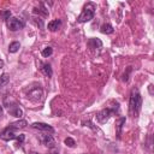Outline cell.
I'll use <instances>...</instances> for the list:
<instances>
[{
  "instance_id": "cell-1",
  "label": "cell",
  "mask_w": 154,
  "mask_h": 154,
  "mask_svg": "<svg viewBox=\"0 0 154 154\" xmlns=\"http://www.w3.org/2000/svg\"><path fill=\"white\" fill-rule=\"evenodd\" d=\"M95 10H96V5L94 2H87L83 7V11L82 13L79 14L78 17V22L79 23H87L89 20H91L94 18V14H95Z\"/></svg>"
},
{
  "instance_id": "cell-2",
  "label": "cell",
  "mask_w": 154,
  "mask_h": 154,
  "mask_svg": "<svg viewBox=\"0 0 154 154\" xmlns=\"http://www.w3.org/2000/svg\"><path fill=\"white\" fill-rule=\"evenodd\" d=\"M142 105V97L138 93V90H132L131 91V96H130V101H129V109L130 113L132 116H136L140 112Z\"/></svg>"
},
{
  "instance_id": "cell-3",
  "label": "cell",
  "mask_w": 154,
  "mask_h": 154,
  "mask_svg": "<svg viewBox=\"0 0 154 154\" xmlns=\"http://www.w3.org/2000/svg\"><path fill=\"white\" fill-rule=\"evenodd\" d=\"M24 22L22 19H18L16 17H10L7 19V28L11 30V31H17V30H20L24 28Z\"/></svg>"
},
{
  "instance_id": "cell-4",
  "label": "cell",
  "mask_w": 154,
  "mask_h": 154,
  "mask_svg": "<svg viewBox=\"0 0 154 154\" xmlns=\"http://www.w3.org/2000/svg\"><path fill=\"white\" fill-rule=\"evenodd\" d=\"M42 96H43V91H42V89L40 87H35V88H32V89H30L28 91V97L30 100L35 101V102L41 101L42 100Z\"/></svg>"
},
{
  "instance_id": "cell-5",
  "label": "cell",
  "mask_w": 154,
  "mask_h": 154,
  "mask_svg": "<svg viewBox=\"0 0 154 154\" xmlns=\"http://www.w3.org/2000/svg\"><path fill=\"white\" fill-rule=\"evenodd\" d=\"M113 112H114V109H111V108H105V109L100 111V112L96 114V118H97L99 123H101V124L106 123V122L109 119V117L112 116Z\"/></svg>"
},
{
  "instance_id": "cell-6",
  "label": "cell",
  "mask_w": 154,
  "mask_h": 154,
  "mask_svg": "<svg viewBox=\"0 0 154 154\" xmlns=\"http://www.w3.org/2000/svg\"><path fill=\"white\" fill-rule=\"evenodd\" d=\"M17 137L16 132H14V129L7 126L6 129H4L1 132H0V138L4 140V141H11V140H14Z\"/></svg>"
},
{
  "instance_id": "cell-7",
  "label": "cell",
  "mask_w": 154,
  "mask_h": 154,
  "mask_svg": "<svg viewBox=\"0 0 154 154\" xmlns=\"http://www.w3.org/2000/svg\"><path fill=\"white\" fill-rule=\"evenodd\" d=\"M38 138H40V141L42 142V144H45L46 147H48V148H54V147H55V141H54V138H53L52 135L41 134V135L38 136Z\"/></svg>"
},
{
  "instance_id": "cell-8",
  "label": "cell",
  "mask_w": 154,
  "mask_h": 154,
  "mask_svg": "<svg viewBox=\"0 0 154 154\" xmlns=\"http://www.w3.org/2000/svg\"><path fill=\"white\" fill-rule=\"evenodd\" d=\"M6 107H7L8 112H10L12 116H14V117H17V118H22V116H23V111L19 108V106H18L17 103L8 105V106H6Z\"/></svg>"
},
{
  "instance_id": "cell-9",
  "label": "cell",
  "mask_w": 154,
  "mask_h": 154,
  "mask_svg": "<svg viewBox=\"0 0 154 154\" xmlns=\"http://www.w3.org/2000/svg\"><path fill=\"white\" fill-rule=\"evenodd\" d=\"M32 128L38 129V130H42V131H46V132H53L54 131V129L51 125L46 124V123H38V122H36V123L32 124Z\"/></svg>"
},
{
  "instance_id": "cell-10",
  "label": "cell",
  "mask_w": 154,
  "mask_h": 154,
  "mask_svg": "<svg viewBox=\"0 0 154 154\" xmlns=\"http://www.w3.org/2000/svg\"><path fill=\"white\" fill-rule=\"evenodd\" d=\"M60 25H61L60 19H53V20H51V22L48 23V30H51V31H57V30L60 28Z\"/></svg>"
},
{
  "instance_id": "cell-11",
  "label": "cell",
  "mask_w": 154,
  "mask_h": 154,
  "mask_svg": "<svg viewBox=\"0 0 154 154\" xmlns=\"http://www.w3.org/2000/svg\"><path fill=\"white\" fill-rule=\"evenodd\" d=\"M40 69H41V72L45 76H47V77H51L53 75V71H52V67H51L49 64H41V67Z\"/></svg>"
},
{
  "instance_id": "cell-12",
  "label": "cell",
  "mask_w": 154,
  "mask_h": 154,
  "mask_svg": "<svg viewBox=\"0 0 154 154\" xmlns=\"http://www.w3.org/2000/svg\"><path fill=\"white\" fill-rule=\"evenodd\" d=\"M26 122L25 120H23V119H20V120H18V122H14V123H11L8 126L10 128H12V129H23V128H25L26 126Z\"/></svg>"
},
{
  "instance_id": "cell-13",
  "label": "cell",
  "mask_w": 154,
  "mask_h": 154,
  "mask_svg": "<svg viewBox=\"0 0 154 154\" xmlns=\"http://www.w3.org/2000/svg\"><path fill=\"white\" fill-rule=\"evenodd\" d=\"M88 43H89L90 48H100L102 46V42L100 40H97V38H90Z\"/></svg>"
},
{
  "instance_id": "cell-14",
  "label": "cell",
  "mask_w": 154,
  "mask_h": 154,
  "mask_svg": "<svg viewBox=\"0 0 154 154\" xmlns=\"http://www.w3.org/2000/svg\"><path fill=\"white\" fill-rule=\"evenodd\" d=\"M101 32L102 34H112L113 32V26L111 24H102L101 25Z\"/></svg>"
},
{
  "instance_id": "cell-15",
  "label": "cell",
  "mask_w": 154,
  "mask_h": 154,
  "mask_svg": "<svg viewBox=\"0 0 154 154\" xmlns=\"http://www.w3.org/2000/svg\"><path fill=\"white\" fill-rule=\"evenodd\" d=\"M19 47H20V43L17 42V41H14V42L10 43V46H8V51H10V53H16V52L19 49Z\"/></svg>"
},
{
  "instance_id": "cell-16",
  "label": "cell",
  "mask_w": 154,
  "mask_h": 154,
  "mask_svg": "<svg viewBox=\"0 0 154 154\" xmlns=\"http://www.w3.org/2000/svg\"><path fill=\"white\" fill-rule=\"evenodd\" d=\"M8 79H10V76H8L7 73H2V75L0 76V88L4 87L5 84H7Z\"/></svg>"
},
{
  "instance_id": "cell-17",
  "label": "cell",
  "mask_w": 154,
  "mask_h": 154,
  "mask_svg": "<svg viewBox=\"0 0 154 154\" xmlns=\"http://www.w3.org/2000/svg\"><path fill=\"white\" fill-rule=\"evenodd\" d=\"M52 53H53V48H52V47H46V48L41 52L42 57H45V58H47V57L52 55Z\"/></svg>"
},
{
  "instance_id": "cell-18",
  "label": "cell",
  "mask_w": 154,
  "mask_h": 154,
  "mask_svg": "<svg viewBox=\"0 0 154 154\" xmlns=\"http://www.w3.org/2000/svg\"><path fill=\"white\" fill-rule=\"evenodd\" d=\"M65 144L67 146V147H75V144H76V142H75V140L73 138H71V137H67V138H65Z\"/></svg>"
},
{
  "instance_id": "cell-19",
  "label": "cell",
  "mask_w": 154,
  "mask_h": 154,
  "mask_svg": "<svg viewBox=\"0 0 154 154\" xmlns=\"http://www.w3.org/2000/svg\"><path fill=\"white\" fill-rule=\"evenodd\" d=\"M124 123H125V118H122L120 122H119V125H118V137H119V135H120V129H122V126H123Z\"/></svg>"
},
{
  "instance_id": "cell-20",
  "label": "cell",
  "mask_w": 154,
  "mask_h": 154,
  "mask_svg": "<svg viewBox=\"0 0 154 154\" xmlns=\"http://www.w3.org/2000/svg\"><path fill=\"white\" fill-rule=\"evenodd\" d=\"M16 140H17L19 143H22V142L24 141V135H19V136H17V137H16Z\"/></svg>"
},
{
  "instance_id": "cell-21",
  "label": "cell",
  "mask_w": 154,
  "mask_h": 154,
  "mask_svg": "<svg viewBox=\"0 0 154 154\" xmlns=\"http://www.w3.org/2000/svg\"><path fill=\"white\" fill-rule=\"evenodd\" d=\"M2 66H4V61H2V60H1V59H0V69H1V67H2Z\"/></svg>"
},
{
  "instance_id": "cell-22",
  "label": "cell",
  "mask_w": 154,
  "mask_h": 154,
  "mask_svg": "<svg viewBox=\"0 0 154 154\" xmlns=\"http://www.w3.org/2000/svg\"><path fill=\"white\" fill-rule=\"evenodd\" d=\"M30 154H38V153H36V152H30Z\"/></svg>"
},
{
  "instance_id": "cell-23",
  "label": "cell",
  "mask_w": 154,
  "mask_h": 154,
  "mask_svg": "<svg viewBox=\"0 0 154 154\" xmlns=\"http://www.w3.org/2000/svg\"><path fill=\"white\" fill-rule=\"evenodd\" d=\"M52 154H58V153H52Z\"/></svg>"
}]
</instances>
